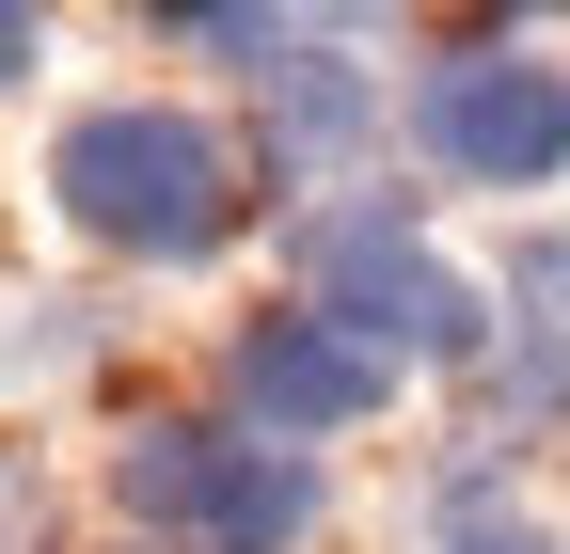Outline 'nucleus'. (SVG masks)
Here are the masks:
<instances>
[{
    "mask_svg": "<svg viewBox=\"0 0 570 554\" xmlns=\"http://www.w3.org/2000/svg\"><path fill=\"white\" fill-rule=\"evenodd\" d=\"M412 127H428V159L475 175V190H554V159H570V63H539V48H460L444 80L412 96Z\"/></svg>",
    "mask_w": 570,
    "mask_h": 554,
    "instance_id": "obj_4",
    "label": "nucleus"
},
{
    "mask_svg": "<svg viewBox=\"0 0 570 554\" xmlns=\"http://www.w3.org/2000/svg\"><path fill=\"white\" fill-rule=\"evenodd\" d=\"M111 492H127V523H159V538H190V554H302V523H317V459H302V444H238V428L159 412V428L111 444Z\"/></svg>",
    "mask_w": 570,
    "mask_h": 554,
    "instance_id": "obj_2",
    "label": "nucleus"
},
{
    "mask_svg": "<svg viewBox=\"0 0 570 554\" xmlns=\"http://www.w3.org/2000/svg\"><path fill=\"white\" fill-rule=\"evenodd\" d=\"M0 80H32V17H17V0H0Z\"/></svg>",
    "mask_w": 570,
    "mask_h": 554,
    "instance_id": "obj_7",
    "label": "nucleus"
},
{
    "mask_svg": "<svg viewBox=\"0 0 570 554\" xmlns=\"http://www.w3.org/2000/svg\"><path fill=\"white\" fill-rule=\"evenodd\" d=\"M0 554H32V523H0Z\"/></svg>",
    "mask_w": 570,
    "mask_h": 554,
    "instance_id": "obj_8",
    "label": "nucleus"
},
{
    "mask_svg": "<svg viewBox=\"0 0 570 554\" xmlns=\"http://www.w3.org/2000/svg\"><path fill=\"white\" fill-rule=\"evenodd\" d=\"M127 554H142V538H127Z\"/></svg>",
    "mask_w": 570,
    "mask_h": 554,
    "instance_id": "obj_9",
    "label": "nucleus"
},
{
    "mask_svg": "<svg viewBox=\"0 0 570 554\" xmlns=\"http://www.w3.org/2000/svg\"><path fill=\"white\" fill-rule=\"evenodd\" d=\"M223 380H238V412H254V444H333V428H365V412L396 396V365H365L317 301H302V317H254L238 349H223Z\"/></svg>",
    "mask_w": 570,
    "mask_h": 554,
    "instance_id": "obj_5",
    "label": "nucleus"
},
{
    "mask_svg": "<svg viewBox=\"0 0 570 554\" xmlns=\"http://www.w3.org/2000/svg\"><path fill=\"white\" fill-rule=\"evenodd\" d=\"M444 554H554V523H523V507H460Z\"/></svg>",
    "mask_w": 570,
    "mask_h": 554,
    "instance_id": "obj_6",
    "label": "nucleus"
},
{
    "mask_svg": "<svg viewBox=\"0 0 570 554\" xmlns=\"http://www.w3.org/2000/svg\"><path fill=\"white\" fill-rule=\"evenodd\" d=\"M317 317L365 365H460V349H491V301L396 222V206H333L317 222Z\"/></svg>",
    "mask_w": 570,
    "mask_h": 554,
    "instance_id": "obj_3",
    "label": "nucleus"
},
{
    "mask_svg": "<svg viewBox=\"0 0 570 554\" xmlns=\"http://www.w3.org/2000/svg\"><path fill=\"white\" fill-rule=\"evenodd\" d=\"M48 190H63V222H80L96 254H142V269H206L238 238V206H254V175H238V144L206 111H175V96H111V111H80L48 144Z\"/></svg>",
    "mask_w": 570,
    "mask_h": 554,
    "instance_id": "obj_1",
    "label": "nucleus"
}]
</instances>
